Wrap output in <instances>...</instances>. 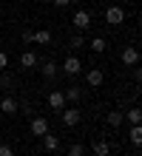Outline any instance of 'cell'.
I'll return each mask as SVG.
<instances>
[{
  "mask_svg": "<svg viewBox=\"0 0 142 156\" xmlns=\"http://www.w3.org/2000/svg\"><path fill=\"white\" fill-rule=\"evenodd\" d=\"M68 3H71V0H54V6H57V9H65Z\"/></svg>",
  "mask_w": 142,
  "mask_h": 156,
  "instance_id": "cb8c5ba5",
  "label": "cell"
},
{
  "mask_svg": "<svg viewBox=\"0 0 142 156\" xmlns=\"http://www.w3.org/2000/svg\"><path fill=\"white\" fill-rule=\"evenodd\" d=\"M102 80H105V71L102 68H88V74H85V82H88L91 88H100Z\"/></svg>",
  "mask_w": 142,
  "mask_h": 156,
  "instance_id": "277c9868",
  "label": "cell"
},
{
  "mask_svg": "<svg viewBox=\"0 0 142 156\" xmlns=\"http://www.w3.org/2000/svg\"><path fill=\"white\" fill-rule=\"evenodd\" d=\"M63 125L65 128L80 125V108H65V111H63Z\"/></svg>",
  "mask_w": 142,
  "mask_h": 156,
  "instance_id": "52a82bcc",
  "label": "cell"
},
{
  "mask_svg": "<svg viewBox=\"0 0 142 156\" xmlns=\"http://www.w3.org/2000/svg\"><path fill=\"white\" fill-rule=\"evenodd\" d=\"M128 142L134 145V148H139V145H142V125H131V131H128Z\"/></svg>",
  "mask_w": 142,
  "mask_h": 156,
  "instance_id": "5bb4252c",
  "label": "cell"
},
{
  "mask_svg": "<svg viewBox=\"0 0 142 156\" xmlns=\"http://www.w3.org/2000/svg\"><path fill=\"white\" fill-rule=\"evenodd\" d=\"M119 57H122V62H125V66H137V62H139V48H134V45H125Z\"/></svg>",
  "mask_w": 142,
  "mask_h": 156,
  "instance_id": "5b68a950",
  "label": "cell"
},
{
  "mask_svg": "<svg viewBox=\"0 0 142 156\" xmlns=\"http://www.w3.org/2000/svg\"><path fill=\"white\" fill-rule=\"evenodd\" d=\"M71 23L77 26L80 31H88V26H91V12H88V9H77L74 17H71Z\"/></svg>",
  "mask_w": 142,
  "mask_h": 156,
  "instance_id": "6da1fadb",
  "label": "cell"
},
{
  "mask_svg": "<svg viewBox=\"0 0 142 156\" xmlns=\"http://www.w3.org/2000/svg\"><path fill=\"white\" fill-rule=\"evenodd\" d=\"M31 43H37V45H49V43H51V31H46V29L31 31Z\"/></svg>",
  "mask_w": 142,
  "mask_h": 156,
  "instance_id": "4fadbf2b",
  "label": "cell"
},
{
  "mask_svg": "<svg viewBox=\"0 0 142 156\" xmlns=\"http://www.w3.org/2000/svg\"><path fill=\"white\" fill-rule=\"evenodd\" d=\"M122 20H125V12H122L119 6H108L105 9V23L108 26H119Z\"/></svg>",
  "mask_w": 142,
  "mask_h": 156,
  "instance_id": "7a4b0ae2",
  "label": "cell"
},
{
  "mask_svg": "<svg viewBox=\"0 0 142 156\" xmlns=\"http://www.w3.org/2000/svg\"><path fill=\"white\" fill-rule=\"evenodd\" d=\"M68 156H85V145L82 142H74L71 148H68Z\"/></svg>",
  "mask_w": 142,
  "mask_h": 156,
  "instance_id": "ffe728a7",
  "label": "cell"
},
{
  "mask_svg": "<svg viewBox=\"0 0 142 156\" xmlns=\"http://www.w3.org/2000/svg\"><path fill=\"white\" fill-rule=\"evenodd\" d=\"M63 71H65L68 77H77L80 71H82V62H80V57H74V54H71V57H65V62H63Z\"/></svg>",
  "mask_w": 142,
  "mask_h": 156,
  "instance_id": "3957f363",
  "label": "cell"
},
{
  "mask_svg": "<svg viewBox=\"0 0 142 156\" xmlns=\"http://www.w3.org/2000/svg\"><path fill=\"white\" fill-rule=\"evenodd\" d=\"M122 116H125V119H128L131 125H139V122H142V111H139L137 105H134V108H128V111L122 114Z\"/></svg>",
  "mask_w": 142,
  "mask_h": 156,
  "instance_id": "e0dca14e",
  "label": "cell"
},
{
  "mask_svg": "<svg viewBox=\"0 0 142 156\" xmlns=\"http://www.w3.org/2000/svg\"><path fill=\"white\" fill-rule=\"evenodd\" d=\"M68 45H71V48H80V45H85V37H82V31L77 34V37H71V43H68Z\"/></svg>",
  "mask_w": 142,
  "mask_h": 156,
  "instance_id": "7402d4cb",
  "label": "cell"
},
{
  "mask_svg": "<svg viewBox=\"0 0 142 156\" xmlns=\"http://www.w3.org/2000/svg\"><path fill=\"white\" fill-rule=\"evenodd\" d=\"M49 105L54 108V111H63V108H65V94H63V91H51V94H49Z\"/></svg>",
  "mask_w": 142,
  "mask_h": 156,
  "instance_id": "7c38bea8",
  "label": "cell"
},
{
  "mask_svg": "<svg viewBox=\"0 0 142 156\" xmlns=\"http://www.w3.org/2000/svg\"><path fill=\"white\" fill-rule=\"evenodd\" d=\"M40 74H43L46 80H54V77H57V66H54L51 60H46V62H40Z\"/></svg>",
  "mask_w": 142,
  "mask_h": 156,
  "instance_id": "9a60e30c",
  "label": "cell"
},
{
  "mask_svg": "<svg viewBox=\"0 0 142 156\" xmlns=\"http://www.w3.org/2000/svg\"><path fill=\"white\" fill-rule=\"evenodd\" d=\"M63 94H65V102H80V97H82V91H80L77 85H68V88L63 91Z\"/></svg>",
  "mask_w": 142,
  "mask_h": 156,
  "instance_id": "ac0fdd59",
  "label": "cell"
},
{
  "mask_svg": "<svg viewBox=\"0 0 142 156\" xmlns=\"http://www.w3.org/2000/svg\"><path fill=\"white\" fill-rule=\"evenodd\" d=\"M17 111H20V105H17L14 97H3V99H0V114H9V116H12Z\"/></svg>",
  "mask_w": 142,
  "mask_h": 156,
  "instance_id": "9c48e42d",
  "label": "cell"
},
{
  "mask_svg": "<svg viewBox=\"0 0 142 156\" xmlns=\"http://www.w3.org/2000/svg\"><path fill=\"white\" fill-rule=\"evenodd\" d=\"M105 48H108V40H105V37H94V40H91V51H97V54H102Z\"/></svg>",
  "mask_w": 142,
  "mask_h": 156,
  "instance_id": "d6986e66",
  "label": "cell"
},
{
  "mask_svg": "<svg viewBox=\"0 0 142 156\" xmlns=\"http://www.w3.org/2000/svg\"><path fill=\"white\" fill-rule=\"evenodd\" d=\"M6 68H9V54L0 51V71H6Z\"/></svg>",
  "mask_w": 142,
  "mask_h": 156,
  "instance_id": "603a6c76",
  "label": "cell"
},
{
  "mask_svg": "<svg viewBox=\"0 0 142 156\" xmlns=\"http://www.w3.org/2000/svg\"><path fill=\"white\" fill-rule=\"evenodd\" d=\"M40 139H43V148L49 151V153H57V151H60V136H57V133H43Z\"/></svg>",
  "mask_w": 142,
  "mask_h": 156,
  "instance_id": "ba28073f",
  "label": "cell"
},
{
  "mask_svg": "<svg viewBox=\"0 0 142 156\" xmlns=\"http://www.w3.org/2000/svg\"><path fill=\"white\" fill-rule=\"evenodd\" d=\"M91 148H94V156H111V142L108 139H94Z\"/></svg>",
  "mask_w": 142,
  "mask_h": 156,
  "instance_id": "30bf717a",
  "label": "cell"
},
{
  "mask_svg": "<svg viewBox=\"0 0 142 156\" xmlns=\"http://www.w3.org/2000/svg\"><path fill=\"white\" fill-rule=\"evenodd\" d=\"M28 128H31V133H34V136H43V133H49V119L34 116L31 122H28Z\"/></svg>",
  "mask_w": 142,
  "mask_h": 156,
  "instance_id": "8992f818",
  "label": "cell"
},
{
  "mask_svg": "<svg viewBox=\"0 0 142 156\" xmlns=\"http://www.w3.org/2000/svg\"><path fill=\"white\" fill-rule=\"evenodd\" d=\"M105 122H108V128H119L122 122H125V116H122V111H108Z\"/></svg>",
  "mask_w": 142,
  "mask_h": 156,
  "instance_id": "2e32d148",
  "label": "cell"
},
{
  "mask_svg": "<svg viewBox=\"0 0 142 156\" xmlns=\"http://www.w3.org/2000/svg\"><path fill=\"white\" fill-rule=\"evenodd\" d=\"M0 156H14V148L9 142H0Z\"/></svg>",
  "mask_w": 142,
  "mask_h": 156,
  "instance_id": "44dd1931",
  "label": "cell"
},
{
  "mask_svg": "<svg viewBox=\"0 0 142 156\" xmlns=\"http://www.w3.org/2000/svg\"><path fill=\"white\" fill-rule=\"evenodd\" d=\"M20 66L23 68H37V66H40V57H37L34 51H23L20 54Z\"/></svg>",
  "mask_w": 142,
  "mask_h": 156,
  "instance_id": "8fae6325",
  "label": "cell"
},
{
  "mask_svg": "<svg viewBox=\"0 0 142 156\" xmlns=\"http://www.w3.org/2000/svg\"><path fill=\"white\" fill-rule=\"evenodd\" d=\"M100 3H102V0H100Z\"/></svg>",
  "mask_w": 142,
  "mask_h": 156,
  "instance_id": "d4e9b609",
  "label": "cell"
}]
</instances>
